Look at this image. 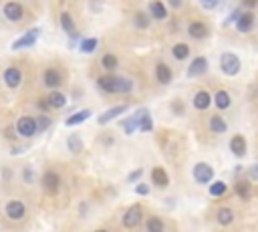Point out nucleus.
<instances>
[{"label":"nucleus","mask_w":258,"mask_h":232,"mask_svg":"<svg viewBox=\"0 0 258 232\" xmlns=\"http://www.w3.org/2000/svg\"><path fill=\"white\" fill-rule=\"evenodd\" d=\"M127 111V105H117V107H111V109H107L105 113H101L99 115V125H107L109 121H113V119H117L119 115H123Z\"/></svg>","instance_id":"nucleus-11"},{"label":"nucleus","mask_w":258,"mask_h":232,"mask_svg":"<svg viewBox=\"0 0 258 232\" xmlns=\"http://www.w3.org/2000/svg\"><path fill=\"white\" fill-rule=\"evenodd\" d=\"M91 115H93V113H91V109H83V111H77V113H73L69 119H65V125L75 127V125H79V124H83V121H87Z\"/></svg>","instance_id":"nucleus-21"},{"label":"nucleus","mask_w":258,"mask_h":232,"mask_svg":"<svg viewBox=\"0 0 258 232\" xmlns=\"http://www.w3.org/2000/svg\"><path fill=\"white\" fill-rule=\"evenodd\" d=\"M226 129H228V124L224 121V117H220V115L210 117V131H214V133H226Z\"/></svg>","instance_id":"nucleus-26"},{"label":"nucleus","mask_w":258,"mask_h":232,"mask_svg":"<svg viewBox=\"0 0 258 232\" xmlns=\"http://www.w3.org/2000/svg\"><path fill=\"white\" fill-rule=\"evenodd\" d=\"M226 190H228V186H226L222 180L212 182V184H210V196L220 198V196H224V194H226Z\"/></svg>","instance_id":"nucleus-34"},{"label":"nucleus","mask_w":258,"mask_h":232,"mask_svg":"<svg viewBox=\"0 0 258 232\" xmlns=\"http://www.w3.org/2000/svg\"><path fill=\"white\" fill-rule=\"evenodd\" d=\"M61 26H63V31H65L67 35H69V36L77 33L75 22H73V17L69 15V12H63V15H61Z\"/></svg>","instance_id":"nucleus-29"},{"label":"nucleus","mask_w":258,"mask_h":232,"mask_svg":"<svg viewBox=\"0 0 258 232\" xmlns=\"http://www.w3.org/2000/svg\"><path fill=\"white\" fill-rule=\"evenodd\" d=\"M218 2H220V0H200L202 8H206V10H214L216 6H218Z\"/></svg>","instance_id":"nucleus-38"},{"label":"nucleus","mask_w":258,"mask_h":232,"mask_svg":"<svg viewBox=\"0 0 258 232\" xmlns=\"http://www.w3.org/2000/svg\"><path fill=\"white\" fill-rule=\"evenodd\" d=\"M133 22H135L138 29H147V26H149V17L145 15V12H138V15L133 17Z\"/></svg>","instance_id":"nucleus-37"},{"label":"nucleus","mask_w":258,"mask_h":232,"mask_svg":"<svg viewBox=\"0 0 258 232\" xmlns=\"http://www.w3.org/2000/svg\"><path fill=\"white\" fill-rule=\"evenodd\" d=\"M4 17L10 22H18L24 17V6L20 2H6L4 4Z\"/></svg>","instance_id":"nucleus-9"},{"label":"nucleus","mask_w":258,"mask_h":232,"mask_svg":"<svg viewBox=\"0 0 258 232\" xmlns=\"http://www.w3.org/2000/svg\"><path fill=\"white\" fill-rule=\"evenodd\" d=\"M168 4H170L172 8H175V10H178V8H182V4H184V0H168Z\"/></svg>","instance_id":"nucleus-47"},{"label":"nucleus","mask_w":258,"mask_h":232,"mask_svg":"<svg viewBox=\"0 0 258 232\" xmlns=\"http://www.w3.org/2000/svg\"><path fill=\"white\" fill-rule=\"evenodd\" d=\"M240 15H242V10H240V8H238V10H234V12H232V15H230V17H228V18L224 20V26H228V24H232V22H236Z\"/></svg>","instance_id":"nucleus-41"},{"label":"nucleus","mask_w":258,"mask_h":232,"mask_svg":"<svg viewBox=\"0 0 258 232\" xmlns=\"http://www.w3.org/2000/svg\"><path fill=\"white\" fill-rule=\"evenodd\" d=\"M214 105L218 107V109H228L230 107V103H232V99H230V95L226 93V91H216V95H214Z\"/></svg>","instance_id":"nucleus-25"},{"label":"nucleus","mask_w":258,"mask_h":232,"mask_svg":"<svg viewBox=\"0 0 258 232\" xmlns=\"http://www.w3.org/2000/svg\"><path fill=\"white\" fill-rule=\"evenodd\" d=\"M17 154H22V147H15V149H12V156H17Z\"/></svg>","instance_id":"nucleus-49"},{"label":"nucleus","mask_w":258,"mask_h":232,"mask_svg":"<svg viewBox=\"0 0 258 232\" xmlns=\"http://www.w3.org/2000/svg\"><path fill=\"white\" fill-rule=\"evenodd\" d=\"M194 180L198 184H202V186H206V184H210L214 180V170H212L210 163H206V161L196 163V166H194Z\"/></svg>","instance_id":"nucleus-3"},{"label":"nucleus","mask_w":258,"mask_h":232,"mask_svg":"<svg viewBox=\"0 0 258 232\" xmlns=\"http://www.w3.org/2000/svg\"><path fill=\"white\" fill-rule=\"evenodd\" d=\"M22 176H24V182H26V184H33L34 174L31 172V168H24V174H22Z\"/></svg>","instance_id":"nucleus-44"},{"label":"nucleus","mask_w":258,"mask_h":232,"mask_svg":"<svg viewBox=\"0 0 258 232\" xmlns=\"http://www.w3.org/2000/svg\"><path fill=\"white\" fill-rule=\"evenodd\" d=\"M234 190H236V194L242 200H250V196H252V184H250V180H240V182H236Z\"/></svg>","instance_id":"nucleus-23"},{"label":"nucleus","mask_w":258,"mask_h":232,"mask_svg":"<svg viewBox=\"0 0 258 232\" xmlns=\"http://www.w3.org/2000/svg\"><path fill=\"white\" fill-rule=\"evenodd\" d=\"M17 131H18V135H22V138H33V135H36V131H38L36 119L34 117H29V115L20 117L17 121Z\"/></svg>","instance_id":"nucleus-2"},{"label":"nucleus","mask_w":258,"mask_h":232,"mask_svg":"<svg viewBox=\"0 0 258 232\" xmlns=\"http://www.w3.org/2000/svg\"><path fill=\"white\" fill-rule=\"evenodd\" d=\"M4 83L10 89L20 87V83H22V71L18 69V67H8V69L4 71Z\"/></svg>","instance_id":"nucleus-7"},{"label":"nucleus","mask_w":258,"mask_h":232,"mask_svg":"<svg viewBox=\"0 0 258 232\" xmlns=\"http://www.w3.org/2000/svg\"><path fill=\"white\" fill-rule=\"evenodd\" d=\"M36 124H38V131H45V129L51 125V119L43 115V117H38V119H36Z\"/></svg>","instance_id":"nucleus-39"},{"label":"nucleus","mask_w":258,"mask_h":232,"mask_svg":"<svg viewBox=\"0 0 258 232\" xmlns=\"http://www.w3.org/2000/svg\"><path fill=\"white\" fill-rule=\"evenodd\" d=\"M152 182L157 188H166V186H170V176L164 168H154L152 170Z\"/></svg>","instance_id":"nucleus-18"},{"label":"nucleus","mask_w":258,"mask_h":232,"mask_svg":"<svg viewBox=\"0 0 258 232\" xmlns=\"http://www.w3.org/2000/svg\"><path fill=\"white\" fill-rule=\"evenodd\" d=\"M141 176H143V170L139 168V170H135V172H131V174L127 176V182H129V184H133V182H138V180L141 178Z\"/></svg>","instance_id":"nucleus-40"},{"label":"nucleus","mask_w":258,"mask_h":232,"mask_svg":"<svg viewBox=\"0 0 258 232\" xmlns=\"http://www.w3.org/2000/svg\"><path fill=\"white\" fill-rule=\"evenodd\" d=\"M216 218H218V224L228 226V224H232V222H234V212L230 210V208H220L218 214H216Z\"/></svg>","instance_id":"nucleus-30"},{"label":"nucleus","mask_w":258,"mask_h":232,"mask_svg":"<svg viewBox=\"0 0 258 232\" xmlns=\"http://www.w3.org/2000/svg\"><path fill=\"white\" fill-rule=\"evenodd\" d=\"M135 192H138L139 196H147L149 194V186L147 184H138V186H135Z\"/></svg>","instance_id":"nucleus-42"},{"label":"nucleus","mask_w":258,"mask_h":232,"mask_svg":"<svg viewBox=\"0 0 258 232\" xmlns=\"http://www.w3.org/2000/svg\"><path fill=\"white\" fill-rule=\"evenodd\" d=\"M208 26L204 24V22H200V20H194L192 24L188 26V35L192 36V38H196V40H202V38H206L208 36Z\"/></svg>","instance_id":"nucleus-14"},{"label":"nucleus","mask_w":258,"mask_h":232,"mask_svg":"<svg viewBox=\"0 0 258 232\" xmlns=\"http://www.w3.org/2000/svg\"><path fill=\"white\" fill-rule=\"evenodd\" d=\"M155 77H157V81H159L161 85H170L172 79H173V73H172V69H170L166 63H157V67H155Z\"/></svg>","instance_id":"nucleus-17"},{"label":"nucleus","mask_w":258,"mask_h":232,"mask_svg":"<svg viewBox=\"0 0 258 232\" xmlns=\"http://www.w3.org/2000/svg\"><path fill=\"white\" fill-rule=\"evenodd\" d=\"M172 109H173V113H184V107H182V101H173Z\"/></svg>","instance_id":"nucleus-46"},{"label":"nucleus","mask_w":258,"mask_h":232,"mask_svg":"<svg viewBox=\"0 0 258 232\" xmlns=\"http://www.w3.org/2000/svg\"><path fill=\"white\" fill-rule=\"evenodd\" d=\"M149 12L155 20H166L168 18V6L161 2V0H152L149 2Z\"/></svg>","instance_id":"nucleus-15"},{"label":"nucleus","mask_w":258,"mask_h":232,"mask_svg":"<svg viewBox=\"0 0 258 232\" xmlns=\"http://www.w3.org/2000/svg\"><path fill=\"white\" fill-rule=\"evenodd\" d=\"M26 214V208H24V204L20 200H10L6 204V216L10 218V220H22Z\"/></svg>","instance_id":"nucleus-8"},{"label":"nucleus","mask_w":258,"mask_h":232,"mask_svg":"<svg viewBox=\"0 0 258 232\" xmlns=\"http://www.w3.org/2000/svg\"><path fill=\"white\" fill-rule=\"evenodd\" d=\"M49 105L52 109H61V107L67 105V97L59 91H52V93H49Z\"/></svg>","instance_id":"nucleus-28"},{"label":"nucleus","mask_w":258,"mask_h":232,"mask_svg":"<svg viewBox=\"0 0 258 232\" xmlns=\"http://www.w3.org/2000/svg\"><path fill=\"white\" fill-rule=\"evenodd\" d=\"M43 81H45V85L49 89H57L63 83V77H61V73L57 69H47L45 75H43Z\"/></svg>","instance_id":"nucleus-16"},{"label":"nucleus","mask_w":258,"mask_h":232,"mask_svg":"<svg viewBox=\"0 0 258 232\" xmlns=\"http://www.w3.org/2000/svg\"><path fill=\"white\" fill-rule=\"evenodd\" d=\"M38 36H40V29H31L29 33H24L20 38H17L15 43H12V51H20V49H29V47H33L36 40H38Z\"/></svg>","instance_id":"nucleus-4"},{"label":"nucleus","mask_w":258,"mask_h":232,"mask_svg":"<svg viewBox=\"0 0 258 232\" xmlns=\"http://www.w3.org/2000/svg\"><path fill=\"white\" fill-rule=\"evenodd\" d=\"M101 65H103V69H107V71H113V69H117L119 61H117V57H115V54L107 53V54H103V61H101Z\"/></svg>","instance_id":"nucleus-35"},{"label":"nucleus","mask_w":258,"mask_h":232,"mask_svg":"<svg viewBox=\"0 0 258 232\" xmlns=\"http://www.w3.org/2000/svg\"><path fill=\"white\" fill-rule=\"evenodd\" d=\"M210 105H212V95L208 91H198L196 97H194V107L204 111V109H208Z\"/></svg>","instance_id":"nucleus-20"},{"label":"nucleus","mask_w":258,"mask_h":232,"mask_svg":"<svg viewBox=\"0 0 258 232\" xmlns=\"http://www.w3.org/2000/svg\"><path fill=\"white\" fill-rule=\"evenodd\" d=\"M67 147H69L71 154H81V152H83V140H81V135L71 133L69 138H67Z\"/></svg>","instance_id":"nucleus-24"},{"label":"nucleus","mask_w":258,"mask_h":232,"mask_svg":"<svg viewBox=\"0 0 258 232\" xmlns=\"http://www.w3.org/2000/svg\"><path fill=\"white\" fill-rule=\"evenodd\" d=\"M97 87H101L105 93H113V75H101L97 79Z\"/></svg>","instance_id":"nucleus-33"},{"label":"nucleus","mask_w":258,"mask_h":232,"mask_svg":"<svg viewBox=\"0 0 258 232\" xmlns=\"http://www.w3.org/2000/svg\"><path fill=\"white\" fill-rule=\"evenodd\" d=\"M248 180H252V182L258 180V163H254V166L248 170Z\"/></svg>","instance_id":"nucleus-43"},{"label":"nucleus","mask_w":258,"mask_h":232,"mask_svg":"<svg viewBox=\"0 0 258 232\" xmlns=\"http://www.w3.org/2000/svg\"><path fill=\"white\" fill-rule=\"evenodd\" d=\"M172 54H173V59L184 61V59H188V57H189V47H188L186 43H178V45H173Z\"/></svg>","instance_id":"nucleus-31"},{"label":"nucleus","mask_w":258,"mask_h":232,"mask_svg":"<svg viewBox=\"0 0 258 232\" xmlns=\"http://www.w3.org/2000/svg\"><path fill=\"white\" fill-rule=\"evenodd\" d=\"M141 216H143L141 206H139V204H133V206L123 214V226L125 228H135L141 222Z\"/></svg>","instance_id":"nucleus-5"},{"label":"nucleus","mask_w":258,"mask_h":232,"mask_svg":"<svg viewBox=\"0 0 258 232\" xmlns=\"http://www.w3.org/2000/svg\"><path fill=\"white\" fill-rule=\"evenodd\" d=\"M135 113H138V117H139V129L141 131H152L154 129V121H152V115H149V109L141 107Z\"/></svg>","instance_id":"nucleus-19"},{"label":"nucleus","mask_w":258,"mask_h":232,"mask_svg":"<svg viewBox=\"0 0 258 232\" xmlns=\"http://www.w3.org/2000/svg\"><path fill=\"white\" fill-rule=\"evenodd\" d=\"M131 89H133V83L129 79L113 75V93H129Z\"/></svg>","instance_id":"nucleus-22"},{"label":"nucleus","mask_w":258,"mask_h":232,"mask_svg":"<svg viewBox=\"0 0 258 232\" xmlns=\"http://www.w3.org/2000/svg\"><path fill=\"white\" fill-rule=\"evenodd\" d=\"M208 71V59L206 57H196L188 67V77H200Z\"/></svg>","instance_id":"nucleus-10"},{"label":"nucleus","mask_w":258,"mask_h":232,"mask_svg":"<svg viewBox=\"0 0 258 232\" xmlns=\"http://www.w3.org/2000/svg\"><path fill=\"white\" fill-rule=\"evenodd\" d=\"M97 47H99V40L97 38H83V40H81V45H79V51L89 54V53H93Z\"/></svg>","instance_id":"nucleus-32"},{"label":"nucleus","mask_w":258,"mask_h":232,"mask_svg":"<svg viewBox=\"0 0 258 232\" xmlns=\"http://www.w3.org/2000/svg\"><path fill=\"white\" fill-rule=\"evenodd\" d=\"M38 107L43 109V111H47V109H49L51 105H49V101H38Z\"/></svg>","instance_id":"nucleus-48"},{"label":"nucleus","mask_w":258,"mask_h":232,"mask_svg":"<svg viewBox=\"0 0 258 232\" xmlns=\"http://www.w3.org/2000/svg\"><path fill=\"white\" fill-rule=\"evenodd\" d=\"M240 67H242V63L238 59V54L230 53V51L222 53V57H220V69H222L224 75H228V77L238 75L240 73Z\"/></svg>","instance_id":"nucleus-1"},{"label":"nucleus","mask_w":258,"mask_h":232,"mask_svg":"<svg viewBox=\"0 0 258 232\" xmlns=\"http://www.w3.org/2000/svg\"><path fill=\"white\" fill-rule=\"evenodd\" d=\"M234 24H236L238 33H242V35L250 33V31H252V26H254V17H252V12H242V15L238 17V20H236Z\"/></svg>","instance_id":"nucleus-13"},{"label":"nucleus","mask_w":258,"mask_h":232,"mask_svg":"<svg viewBox=\"0 0 258 232\" xmlns=\"http://www.w3.org/2000/svg\"><path fill=\"white\" fill-rule=\"evenodd\" d=\"M246 140H244V135H234L232 140H230V152H232L236 158H244L246 156Z\"/></svg>","instance_id":"nucleus-12"},{"label":"nucleus","mask_w":258,"mask_h":232,"mask_svg":"<svg viewBox=\"0 0 258 232\" xmlns=\"http://www.w3.org/2000/svg\"><path fill=\"white\" fill-rule=\"evenodd\" d=\"M121 125H123L127 135H133L135 129H139V117H138V113H133L129 119H123V121H121Z\"/></svg>","instance_id":"nucleus-27"},{"label":"nucleus","mask_w":258,"mask_h":232,"mask_svg":"<svg viewBox=\"0 0 258 232\" xmlns=\"http://www.w3.org/2000/svg\"><path fill=\"white\" fill-rule=\"evenodd\" d=\"M43 188H45V192L49 194H57L59 192V188H61V178H59V174L57 172H45L43 174Z\"/></svg>","instance_id":"nucleus-6"},{"label":"nucleus","mask_w":258,"mask_h":232,"mask_svg":"<svg viewBox=\"0 0 258 232\" xmlns=\"http://www.w3.org/2000/svg\"><path fill=\"white\" fill-rule=\"evenodd\" d=\"M242 6L252 10V8H256V6H258V0H242Z\"/></svg>","instance_id":"nucleus-45"},{"label":"nucleus","mask_w":258,"mask_h":232,"mask_svg":"<svg viewBox=\"0 0 258 232\" xmlns=\"http://www.w3.org/2000/svg\"><path fill=\"white\" fill-rule=\"evenodd\" d=\"M145 228H147V232H161L164 230V222H161L159 218H149L145 222Z\"/></svg>","instance_id":"nucleus-36"}]
</instances>
